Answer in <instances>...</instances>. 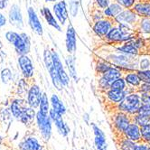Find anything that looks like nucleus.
Masks as SVG:
<instances>
[{"mask_svg":"<svg viewBox=\"0 0 150 150\" xmlns=\"http://www.w3.org/2000/svg\"><path fill=\"white\" fill-rule=\"evenodd\" d=\"M146 42H146V46H148V48L150 49V37L146 40Z\"/></svg>","mask_w":150,"mask_h":150,"instance_id":"09e8293b","label":"nucleus"},{"mask_svg":"<svg viewBox=\"0 0 150 150\" xmlns=\"http://www.w3.org/2000/svg\"><path fill=\"white\" fill-rule=\"evenodd\" d=\"M143 83H150V70H139L137 71Z\"/></svg>","mask_w":150,"mask_h":150,"instance_id":"58836bf2","label":"nucleus"},{"mask_svg":"<svg viewBox=\"0 0 150 150\" xmlns=\"http://www.w3.org/2000/svg\"><path fill=\"white\" fill-rule=\"evenodd\" d=\"M131 122H133V115L127 114L122 111H119L113 113L111 117V129L114 136L115 143L120 141V139L126 137L124 133L127 127Z\"/></svg>","mask_w":150,"mask_h":150,"instance_id":"f257e3e1","label":"nucleus"},{"mask_svg":"<svg viewBox=\"0 0 150 150\" xmlns=\"http://www.w3.org/2000/svg\"><path fill=\"white\" fill-rule=\"evenodd\" d=\"M50 100L48 98V96L45 92L42 93V99L40 101V105H39V111H41L42 113H44L45 115H49V111H50Z\"/></svg>","mask_w":150,"mask_h":150,"instance_id":"2f4dec72","label":"nucleus"},{"mask_svg":"<svg viewBox=\"0 0 150 150\" xmlns=\"http://www.w3.org/2000/svg\"><path fill=\"white\" fill-rule=\"evenodd\" d=\"M102 76L112 83L117 79L121 78L122 71H121V69H120L119 67H117V66H115V67L111 66L104 74H102Z\"/></svg>","mask_w":150,"mask_h":150,"instance_id":"a878e982","label":"nucleus"},{"mask_svg":"<svg viewBox=\"0 0 150 150\" xmlns=\"http://www.w3.org/2000/svg\"><path fill=\"white\" fill-rule=\"evenodd\" d=\"M117 51L119 52H122V53H126V54H130V55L137 56L139 54V50L132 44L130 41L125 42L122 44V45L117 46Z\"/></svg>","mask_w":150,"mask_h":150,"instance_id":"393cba45","label":"nucleus"},{"mask_svg":"<svg viewBox=\"0 0 150 150\" xmlns=\"http://www.w3.org/2000/svg\"><path fill=\"white\" fill-rule=\"evenodd\" d=\"M105 95H106L107 100L111 104H113L114 106H117L124 100V98L127 95V92L126 91L110 89L109 91H105Z\"/></svg>","mask_w":150,"mask_h":150,"instance_id":"a211bd4d","label":"nucleus"},{"mask_svg":"<svg viewBox=\"0 0 150 150\" xmlns=\"http://www.w3.org/2000/svg\"><path fill=\"white\" fill-rule=\"evenodd\" d=\"M124 79H125V81H126V82L128 86L132 87V88L137 89L142 83V81H141L140 78H139L137 71L136 72H129V73L126 74Z\"/></svg>","mask_w":150,"mask_h":150,"instance_id":"bb28decb","label":"nucleus"},{"mask_svg":"<svg viewBox=\"0 0 150 150\" xmlns=\"http://www.w3.org/2000/svg\"><path fill=\"white\" fill-rule=\"evenodd\" d=\"M113 27L112 19L105 17L99 21H96L93 25V31L99 37H106L110 29Z\"/></svg>","mask_w":150,"mask_h":150,"instance_id":"0eeeda50","label":"nucleus"},{"mask_svg":"<svg viewBox=\"0 0 150 150\" xmlns=\"http://www.w3.org/2000/svg\"><path fill=\"white\" fill-rule=\"evenodd\" d=\"M18 65L25 79H31L34 76L35 68L33 65V62H32L31 59L27 56V54L19 55Z\"/></svg>","mask_w":150,"mask_h":150,"instance_id":"1a4fd4ad","label":"nucleus"},{"mask_svg":"<svg viewBox=\"0 0 150 150\" xmlns=\"http://www.w3.org/2000/svg\"><path fill=\"white\" fill-rule=\"evenodd\" d=\"M139 70H148L150 68V59L141 58L138 63Z\"/></svg>","mask_w":150,"mask_h":150,"instance_id":"a19ab883","label":"nucleus"},{"mask_svg":"<svg viewBox=\"0 0 150 150\" xmlns=\"http://www.w3.org/2000/svg\"><path fill=\"white\" fill-rule=\"evenodd\" d=\"M35 117H36L35 109L29 106L28 108L21 114V116L19 117V119L17 120H19L21 123H23L25 125H30L34 122Z\"/></svg>","mask_w":150,"mask_h":150,"instance_id":"5701e85b","label":"nucleus"},{"mask_svg":"<svg viewBox=\"0 0 150 150\" xmlns=\"http://www.w3.org/2000/svg\"><path fill=\"white\" fill-rule=\"evenodd\" d=\"M27 15H28V23L32 29V31L35 32L37 35L42 36L44 34V30H42V25L41 24V21L35 11L33 7H29L27 10Z\"/></svg>","mask_w":150,"mask_h":150,"instance_id":"9b49d317","label":"nucleus"},{"mask_svg":"<svg viewBox=\"0 0 150 150\" xmlns=\"http://www.w3.org/2000/svg\"><path fill=\"white\" fill-rule=\"evenodd\" d=\"M65 45L67 52L70 54H73L76 51V32H75L74 27L71 24L67 27Z\"/></svg>","mask_w":150,"mask_h":150,"instance_id":"f3484780","label":"nucleus"},{"mask_svg":"<svg viewBox=\"0 0 150 150\" xmlns=\"http://www.w3.org/2000/svg\"><path fill=\"white\" fill-rule=\"evenodd\" d=\"M8 22L14 27L19 29L23 28L24 26L23 15H22V11H21V8L18 5L13 4L11 7H10L8 12Z\"/></svg>","mask_w":150,"mask_h":150,"instance_id":"39448f33","label":"nucleus"},{"mask_svg":"<svg viewBox=\"0 0 150 150\" xmlns=\"http://www.w3.org/2000/svg\"><path fill=\"white\" fill-rule=\"evenodd\" d=\"M148 145H149V146H150V140H149V141H148Z\"/></svg>","mask_w":150,"mask_h":150,"instance_id":"603ef678","label":"nucleus"},{"mask_svg":"<svg viewBox=\"0 0 150 150\" xmlns=\"http://www.w3.org/2000/svg\"><path fill=\"white\" fill-rule=\"evenodd\" d=\"M50 102H51V105H52V108L53 110H55L57 112H59L62 115L65 114V112H66L65 106L63 105L62 101L59 99V97L56 94H52L51 96Z\"/></svg>","mask_w":150,"mask_h":150,"instance_id":"cd10ccee","label":"nucleus"},{"mask_svg":"<svg viewBox=\"0 0 150 150\" xmlns=\"http://www.w3.org/2000/svg\"><path fill=\"white\" fill-rule=\"evenodd\" d=\"M1 80L2 82L7 84L12 80V71L8 68H5L1 71Z\"/></svg>","mask_w":150,"mask_h":150,"instance_id":"4c0bfd02","label":"nucleus"},{"mask_svg":"<svg viewBox=\"0 0 150 150\" xmlns=\"http://www.w3.org/2000/svg\"><path fill=\"white\" fill-rule=\"evenodd\" d=\"M140 132L143 141L145 143H148L150 140V124L140 127Z\"/></svg>","mask_w":150,"mask_h":150,"instance_id":"e433bc0d","label":"nucleus"},{"mask_svg":"<svg viewBox=\"0 0 150 150\" xmlns=\"http://www.w3.org/2000/svg\"><path fill=\"white\" fill-rule=\"evenodd\" d=\"M140 93H148L150 94V83H141V85L137 90Z\"/></svg>","mask_w":150,"mask_h":150,"instance_id":"37998d69","label":"nucleus"},{"mask_svg":"<svg viewBox=\"0 0 150 150\" xmlns=\"http://www.w3.org/2000/svg\"><path fill=\"white\" fill-rule=\"evenodd\" d=\"M5 37L14 46L18 55H25L30 52L31 41L25 33L18 34L15 31H7L5 34Z\"/></svg>","mask_w":150,"mask_h":150,"instance_id":"f03ea898","label":"nucleus"},{"mask_svg":"<svg viewBox=\"0 0 150 150\" xmlns=\"http://www.w3.org/2000/svg\"><path fill=\"white\" fill-rule=\"evenodd\" d=\"M53 14L56 16L57 20L61 25H64L66 23V21L69 17L68 16V9L67 5L64 0H61V1L55 3L53 5Z\"/></svg>","mask_w":150,"mask_h":150,"instance_id":"ddd939ff","label":"nucleus"},{"mask_svg":"<svg viewBox=\"0 0 150 150\" xmlns=\"http://www.w3.org/2000/svg\"><path fill=\"white\" fill-rule=\"evenodd\" d=\"M115 2L121 5L124 8L128 9L134 6V5L137 3V0H115Z\"/></svg>","mask_w":150,"mask_h":150,"instance_id":"ea45409f","label":"nucleus"},{"mask_svg":"<svg viewBox=\"0 0 150 150\" xmlns=\"http://www.w3.org/2000/svg\"><path fill=\"white\" fill-rule=\"evenodd\" d=\"M110 89H113V90H120V91H126L127 89V82L125 81V79H123L122 77L121 78H119L117 79L116 81H114L111 84V87Z\"/></svg>","mask_w":150,"mask_h":150,"instance_id":"f704fd0d","label":"nucleus"},{"mask_svg":"<svg viewBox=\"0 0 150 150\" xmlns=\"http://www.w3.org/2000/svg\"><path fill=\"white\" fill-rule=\"evenodd\" d=\"M111 67V65L107 62H97V65H96V71H97L99 74L102 75L104 74L107 71H108L110 68Z\"/></svg>","mask_w":150,"mask_h":150,"instance_id":"c9c22d12","label":"nucleus"},{"mask_svg":"<svg viewBox=\"0 0 150 150\" xmlns=\"http://www.w3.org/2000/svg\"><path fill=\"white\" fill-rule=\"evenodd\" d=\"M41 14H42V16L45 17V21L50 26L53 27L55 30H57L59 32H62V27H61L60 24L58 23V21L55 19L54 16L52 15V13L51 12V10L48 7H46V6L42 7L41 9Z\"/></svg>","mask_w":150,"mask_h":150,"instance_id":"412c9836","label":"nucleus"},{"mask_svg":"<svg viewBox=\"0 0 150 150\" xmlns=\"http://www.w3.org/2000/svg\"><path fill=\"white\" fill-rule=\"evenodd\" d=\"M20 150H44L42 146L35 137H27L19 144Z\"/></svg>","mask_w":150,"mask_h":150,"instance_id":"6ab92c4d","label":"nucleus"},{"mask_svg":"<svg viewBox=\"0 0 150 150\" xmlns=\"http://www.w3.org/2000/svg\"><path fill=\"white\" fill-rule=\"evenodd\" d=\"M133 121L137 123L139 127L146 126V125L150 124V116L137 113L133 115Z\"/></svg>","mask_w":150,"mask_h":150,"instance_id":"72a5a7b5","label":"nucleus"},{"mask_svg":"<svg viewBox=\"0 0 150 150\" xmlns=\"http://www.w3.org/2000/svg\"><path fill=\"white\" fill-rule=\"evenodd\" d=\"M134 150H150V146L148 143H137Z\"/></svg>","mask_w":150,"mask_h":150,"instance_id":"a18cd8bd","label":"nucleus"},{"mask_svg":"<svg viewBox=\"0 0 150 150\" xmlns=\"http://www.w3.org/2000/svg\"><path fill=\"white\" fill-rule=\"evenodd\" d=\"M138 30L145 35L150 34V17H140L137 22Z\"/></svg>","mask_w":150,"mask_h":150,"instance_id":"7c9ffc66","label":"nucleus"},{"mask_svg":"<svg viewBox=\"0 0 150 150\" xmlns=\"http://www.w3.org/2000/svg\"><path fill=\"white\" fill-rule=\"evenodd\" d=\"M49 117H51L52 121L55 123V126L57 127L59 133L63 137H66L70 132V128L67 126V124H65V122L63 121L62 115L52 108L49 111Z\"/></svg>","mask_w":150,"mask_h":150,"instance_id":"9d476101","label":"nucleus"},{"mask_svg":"<svg viewBox=\"0 0 150 150\" xmlns=\"http://www.w3.org/2000/svg\"><path fill=\"white\" fill-rule=\"evenodd\" d=\"M2 142H3V137H2L1 136H0V145L2 144Z\"/></svg>","mask_w":150,"mask_h":150,"instance_id":"3c124183","label":"nucleus"},{"mask_svg":"<svg viewBox=\"0 0 150 150\" xmlns=\"http://www.w3.org/2000/svg\"><path fill=\"white\" fill-rule=\"evenodd\" d=\"M47 70L50 73V77L52 79V82L53 84V86L56 88L57 91H62L64 86H63V84L62 83V81L59 78V75H58V73L55 70V67H54V64H53L52 66L49 67Z\"/></svg>","mask_w":150,"mask_h":150,"instance_id":"c85d7f7f","label":"nucleus"},{"mask_svg":"<svg viewBox=\"0 0 150 150\" xmlns=\"http://www.w3.org/2000/svg\"><path fill=\"white\" fill-rule=\"evenodd\" d=\"M106 39L109 42H129L132 40L130 38L127 37L122 33V31L119 27V25L113 26L110 29L109 34L106 35Z\"/></svg>","mask_w":150,"mask_h":150,"instance_id":"dca6fc26","label":"nucleus"},{"mask_svg":"<svg viewBox=\"0 0 150 150\" xmlns=\"http://www.w3.org/2000/svg\"><path fill=\"white\" fill-rule=\"evenodd\" d=\"M137 143L131 141L130 139H128L127 137H124L120 139V141L116 142V145L119 148V150H134Z\"/></svg>","mask_w":150,"mask_h":150,"instance_id":"c756f323","label":"nucleus"},{"mask_svg":"<svg viewBox=\"0 0 150 150\" xmlns=\"http://www.w3.org/2000/svg\"><path fill=\"white\" fill-rule=\"evenodd\" d=\"M132 9L139 17H150V2H137L134 5Z\"/></svg>","mask_w":150,"mask_h":150,"instance_id":"4be33fe9","label":"nucleus"},{"mask_svg":"<svg viewBox=\"0 0 150 150\" xmlns=\"http://www.w3.org/2000/svg\"><path fill=\"white\" fill-rule=\"evenodd\" d=\"M123 6L120 5L119 3L114 2L112 4H110L109 6L103 10V15L105 17L114 19L121 11H123Z\"/></svg>","mask_w":150,"mask_h":150,"instance_id":"b1692460","label":"nucleus"},{"mask_svg":"<svg viewBox=\"0 0 150 150\" xmlns=\"http://www.w3.org/2000/svg\"><path fill=\"white\" fill-rule=\"evenodd\" d=\"M8 5V0H0V10L6 9Z\"/></svg>","mask_w":150,"mask_h":150,"instance_id":"de8ad7c7","label":"nucleus"},{"mask_svg":"<svg viewBox=\"0 0 150 150\" xmlns=\"http://www.w3.org/2000/svg\"><path fill=\"white\" fill-rule=\"evenodd\" d=\"M92 127L95 135V144L97 146L98 150H108V146H107L106 139H105V135L101 131V129L97 127L95 124L92 123Z\"/></svg>","mask_w":150,"mask_h":150,"instance_id":"aec40b11","label":"nucleus"},{"mask_svg":"<svg viewBox=\"0 0 150 150\" xmlns=\"http://www.w3.org/2000/svg\"><path fill=\"white\" fill-rule=\"evenodd\" d=\"M95 1H96V4H97L98 7H100L102 10L107 8L110 5V0H95Z\"/></svg>","mask_w":150,"mask_h":150,"instance_id":"c03bdc74","label":"nucleus"},{"mask_svg":"<svg viewBox=\"0 0 150 150\" xmlns=\"http://www.w3.org/2000/svg\"><path fill=\"white\" fill-rule=\"evenodd\" d=\"M7 23V20H6V17L2 14V13H0V28L5 26Z\"/></svg>","mask_w":150,"mask_h":150,"instance_id":"49530a36","label":"nucleus"},{"mask_svg":"<svg viewBox=\"0 0 150 150\" xmlns=\"http://www.w3.org/2000/svg\"><path fill=\"white\" fill-rule=\"evenodd\" d=\"M78 1L77 0H71L70 3V13L72 16H76L78 13Z\"/></svg>","mask_w":150,"mask_h":150,"instance_id":"79ce46f5","label":"nucleus"},{"mask_svg":"<svg viewBox=\"0 0 150 150\" xmlns=\"http://www.w3.org/2000/svg\"><path fill=\"white\" fill-rule=\"evenodd\" d=\"M66 64L68 66V70L70 71V76L75 81H77V71H76V67H75V62L73 57L70 54L69 56L66 57Z\"/></svg>","mask_w":150,"mask_h":150,"instance_id":"473e14b6","label":"nucleus"},{"mask_svg":"<svg viewBox=\"0 0 150 150\" xmlns=\"http://www.w3.org/2000/svg\"><path fill=\"white\" fill-rule=\"evenodd\" d=\"M19 150H20V149H19Z\"/></svg>","mask_w":150,"mask_h":150,"instance_id":"864d4df0","label":"nucleus"},{"mask_svg":"<svg viewBox=\"0 0 150 150\" xmlns=\"http://www.w3.org/2000/svg\"><path fill=\"white\" fill-rule=\"evenodd\" d=\"M138 17L139 16L136 14V12L132 8H128L121 11L114 18V21L117 24H126V25H133L138 22L139 20Z\"/></svg>","mask_w":150,"mask_h":150,"instance_id":"423d86ee","label":"nucleus"},{"mask_svg":"<svg viewBox=\"0 0 150 150\" xmlns=\"http://www.w3.org/2000/svg\"><path fill=\"white\" fill-rule=\"evenodd\" d=\"M42 93L44 92H42L41 88L37 84L31 85L30 88L28 89V91H27V102H28L29 106L34 109L39 108Z\"/></svg>","mask_w":150,"mask_h":150,"instance_id":"6e6552de","label":"nucleus"},{"mask_svg":"<svg viewBox=\"0 0 150 150\" xmlns=\"http://www.w3.org/2000/svg\"><path fill=\"white\" fill-rule=\"evenodd\" d=\"M141 106V94L137 91L127 94L124 98V100L116 106V108L119 111H122L130 115H135L138 112Z\"/></svg>","mask_w":150,"mask_h":150,"instance_id":"7ed1b4c3","label":"nucleus"},{"mask_svg":"<svg viewBox=\"0 0 150 150\" xmlns=\"http://www.w3.org/2000/svg\"><path fill=\"white\" fill-rule=\"evenodd\" d=\"M52 58H53V64H54L55 70L59 75V78L63 84V86H67L70 83V76L66 73L65 70L63 68L62 62L58 55V53L55 51H52Z\"/></svg>","mask_w":150,"mask_h":150,"instance_id":"f8f14e48","label":"nucleus"},{"mask_svg":"<svg viewBox=\"0 0 150 150\" xmlns=\"http://www.w3.org/2000/svg\"><path fill=\"white\" fill-rule=\"evenodd\" d=\"M57 0H45V2H56Z\"/></svg>","mask_w":150,"mask_h":150,"instance_id":"8fccbe9b","label":"nucleus"},{"mask_svg":"<svg viewBox=\"0 0 150 150\" xmlns=\"http://www.w3.org/2000/svg\"><path fill=\"white\" fill-rule=\"evenodd\" d=\"M36 122L37 127L40 130L42 140L45 142L49 141L52 135V120L49 115H45L41 111L36 112Z\"/></svg>","mask_w":150,"mask_h":150,"instance_id":"20e7f679","label":"nucleus"},{"mask_svg":"<svg viewBox=\"0 0 150 150\" xmlns=\"http://www.w3.org/2000/svg\"><path fill=\"white\" fill-rule=\"evenodd\" d=\"M28 107H29V104L27 100L24 99H16V100H13L11 104H10V111H11L12 115L16 119L18 120L21 114H22Z\"/></svg>","mask_w":150,"mask_h":150,"instance_id":"2eb2a0df","label":"nucleus"},{"mask_svg":"<svg viewBox=\"0 0 150 150\" xmlns=\"http://www.w3.org/2000/svg\"><path fill=\"white\" fill-rule=\"evenodd\" d=\"M125 137L128 139H130L131 141H134L136 143H143V139L141 137V132H140V127H139L137 123L134 121L131 122L127 129L125 130L124 133Z\"/></svg>","mask_w":150,"mask_h":150,"instance_id":"4468645a","label":"nucleus"}]
</instances>
